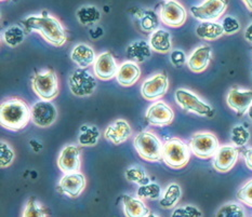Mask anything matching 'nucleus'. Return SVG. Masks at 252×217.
Here are the masks:
<instances>
[{
	"instance_id": "nucleus-2",
	"label": "nucleus",
	"mask_w": 252,
	"mask_h": 217,
	"mask_svg": "<svg viewBox=\"0 0 252 217\" xmlns=\"http://www.w3.org/2000/svg\"><path fill=\"white\" fill-rule=\"evenodd\" d=\"M32 120V108L24 101L11 99L2 102L0 109L1 126L10 131L23 130Z\"/></svg>"
},
{
	"instance_id": "nucleus-46",
	"label": "nucleus",
	"mask_w": 252,
	"mask_h": 217,
	"mask_svg": "<svg viewBox=\"0 0 252 217\" xmlns=\"http://www.w3.org/2000/svg\"><path fill=\"white\" fill-rule=\"evenodd\" d=\"M247 115H248L249 119H250V120H251V122H252V105L250 106V108H249V110H248V112H247Z\"/></svg>"
},
{
	"instance_id": "nucleus-5",
	"label": "nucleus",
	"mask_w": 252,
	"mask_h": 217,
	"mask_svg": "<svg viewBox=\"0 0 252 217\" xmlns=\"http://www.w3.org/2000/svg\"><path fill=\"white\" fill-rule=\"evenodd\" d=\"M174 99L177 104L185 111L206 118H211L215 115L211 105L201 100L193 91L180 88L174 92Z\"/></svg>"
},
{
	"instance_id": "nucleus-30",
	"label": "nucleus",
	"mask_w": 252,
	"mask_h": 217,
	"mask_svg": "<svg viewBox=\"0 0 252 217\" xmlns=\"http://www.w3.org/2000/svg\"><path fill=\"white\" fill-rule=\"evenodd\" d=\"M2 38L5 45L9 46L10 48H15L24 42L25 32L21 26L12 25L3 31Z\"/></svg>"
},
{
	"instance_id": "nucleus-32",
	"label": "nucleus",
	"mask_w": 252,
	"mask_h": 217,
	"mask_svg": "<svg viewBox=\"0 0 252 217\" xmlns=\"http://www.w3.org/2000/svg\"><path fill=\"white\" fill-rule=\"evenodd\" d=\"M250 136V131L243 124H237L231 130V140L237 148L245 147L249 143Z\"/></svg>"
},
{
	"instance_id": "nucleus-3",
	"label": "nucleus",
	"mask_w": 252,
	"mask_h": 217,
	"mask_svg": "<svg viewBox=\"0 0 252 217\" xmlns=\"http://www.w3.org/2000/svg\"><path fill=\"white\" fill-rule=\"evenodd\" d=\"M189 145L179 137H171L163 143L162 161L173 170L183 169L190 159Z\"/></svg>"
},
{
	"instance_id": "nucleus-38",
	"label": "nucleus",
	"mask_w": 252,
	"mask_h": 217,
	"mask_svg": "<svg viewBox=\"0 0 252 217\" xmlns=\"http://www.w3.org/2000/svg\"><path fill=\"white\" fill-rule=\"evenodd\" d=\"M171 217H202L201 211L191 204L182 205L175 208L171 214Z\"/></svg>"
},
{
	"instance_id": "nucleus-19",
	"label": "nucleus",
	"mask_w": 252,
	"mask_h": 217,
	"mask_svg": "<svg viewBox=\"0 0 252 217\" xmlns=\"http://www.w3.org/2000/svg\"><path fill=\"white\" fill-rule=\"evenodd\" d=\"M212 61V49L208 45H201L194 49L189 57H188V65L190 72L195 74L204 73L205 70L209 67V65Z\"/></svg>"
},
{
	"instance_id": "nucleus-37",
	"label": "nucleus",
	"mask_w": 252,
	"mask_h": 217,
	"mask_svg": "<svg viewBox=\"0 0 252 217\" xmlns=\"http://www.w3.org/2000/svg\"><path fill=\"white\" fill-rule=\"evenodd\" d=\"M14 159H15L14 149L11 147L7 142L1 140V144H0V165H1L2 169L8 167L9 165L12 164Z\"/></svg>"
},
{
	"instance_id": "nucleus-39",
	"label": "nucleus",
	"mask_w": 252,
	"mask_h": 217,
	"mask_svg": "<svg viewBox=\"0 0 252 217\" xmlns=\"http://www.w3.org/2000/svg\"><path fill=\"white\" fill-rule=\"evenodd\" d=\"M222 27L225 35H234L240 30V23L239 21L232 15H227L223 19Z\"/></svg>"
},
{
	"instance_id": "nucleus-12",
	"label": "nucleus",
	"mask_w": 252,
	"mask_h": 217,
	"mask_svg": "<svg viewBox=\"0 0 252 217\" xmlns=\"http://www.w3.org/2000/svg\"><path fill=\"white\" fill-rule=\"evenodd\" d=\"M159 18L165 25L177 28L184 25L188 19V12L177 0H168L161 5Z\"/></svg>"
},
{
	"instance_id": "nucleus-22",
	"label": "nucleus",
	"mask_w": 252,
	"mask_h": 217,
	"mask_svg": "<svg viewBox=\"0 0 252 217\" xmlns=\"http://www.w3.org/2000/svg\"><path fill=\"white\" fill-rule=\"evenodd\" d=\"M72 61L80 68H88L94 64L96 55L93 49L87 43H79L75 46L70 53Z\"/></svg>"
},
{
	"instance_id": "nucleus-4",
	"label": "nucleus",
	"mask_w": 252,
	"mask_h": 217,
	"mask_svg": "<svg viewBox=\"0 0 252 217\" xmlns=\"http://www.w3.org/2000/svg\"><path fill=\"white\" fill-rule=\"evenodd\" d=\"M133 146L142 159L149 162H158L162 159L163 144L155 133L142 131L133 139Z\"/></svg>"
},
{
	"instance_id": "nucleus-36",
	"label": "nucleus",
	"mask_w": 252,
	"mask_h": 217,
	"mask_svg": "<svg viewBox=\"0 0 252 217\" xmlns=\"http://www.w3.org/2000/svg\"><path fill=\"white\" fill-rule=\"evenodd\" d=\"M22 217H47V213L36 198H30L25 205Z\"/></svg>"
},
{
	"instance_id": "nucleus-6",
	"label": "nucleus",
	"mask_w": 252,
	"mask_h": 217,
	"mask_svg": "<svg viewBox=\"0 0 252 217\" xmlns=\"http://www.w3.org/2000/svg\"><path fill=\"white\" fill-rule=\"evenodd\" d=\"M32 88L42 101H53L60 93L58 76L53 69H48L34 75Z\"/></svg>"
},
{
	"instance_id": "nucleus-11",
	"label": "nucleus",
	"mask_w": 252,
	"mask_h": 217,
	"mask_svg": "<svg viewBox=\"0 0 252 217\" xmlns=\"http://www.w3.org/2000/svg\"><path fill=\"white\" fill-rule=\"evenodd\" d=\"M58 109L50 101H38L32 107V121L36 127L49 128L57 121Z\"/></svg>"
},
{
	"instance_id": "nucleus-45",
	"label": "nucleus",
	"mask_w": 252,
	"mask_h": 217,
	"mask_svg": "<svg viewBox=\"0 0 252 217\" xmlns=\"http://www.w3.org/2000/svg\"><path fill=\"white\" fill-rule=\"evenodd\" d=\"M242 1L245 3V5L247 7L250 12H252V0H242Z\"/></svg>"
},
{
	"instance_id": "nucleus-28",
	"label": "nucleus",
	"mask_w": 252,
	"mask_h": 217,
	"mask_svg": "<svg viewBox=\"0 0 252 217\" xmlns=\"http://www.w3.org/2000/svg\"><path fill=\"white\" fill-rule=\"evenodd\" d=\"M76 16H77V20L81 25L92 26L101 20V12L95 5L88 4L80 7L76 12Z\"/></svg>"
},
{
	"instance_id": "nucleus-17",
	"label": "nucleus",
	"mask_w": 252,
	"mask_h": 217,
	"mask_svg": "<svg viewBox=\"0 0 252 217\" xmlns=\"http://www.w3.org/2000/svg\"><path fill=\"white\" fill-rule=\"evenodd\" d=\"M119 66L111 52L101 53L93 64V72L95 77L103 81L116 78Z\"/></svg>"
},
{
	"instance_id": "nucleus-42",
	"label": "nucleus",
	"mask_w": 252,
	"mask_h": 217,
	"mask_svg": "<svg viewBox=\"0 0 252 217\" xmlns=\"http://www.w3.org/2000/svg\"><path fill=\"white\" fill-rule=\"evenodd\" d=\"M243 157L245 159V163L249 170L252 171V147H248L243 150Z\"/></svg>"
},
{
	"instance_id": "nucleus-1",
	"label": "nucleus",
	"mask_w": 252,
	"mask_h": 217,
	"mask_svg": "<svg viewBox=\"0 0 252 217\" xmlns=\"http://www.w3.org/2000/svg\"><path fill=\"white\" fill-rule=\"evenodd\" d=\"M27 31H35L48 43L54 47H63L67 40L66 31L61 22L43 11L40 16H29L23 21Z\"/></svg>"
},
{
	"instance_id": "nucleus-27",
	"label": "nucleus",
	"mask_w": 252,
	"mask_h": 217,
	"mask_svg": "<svg viewBox=\"0 0 252 217\" xmlns=\"http://www.w3.org/2000/svg\"><path fill=\"white\" fill-rule=\"evenodd\" d=\"M182 198V188L177 183H171L166 187L165 191L159 199V204L162 209H174Z\"/></svg>"
},
{
	"instance_id": "nucleus-29",
	"label": "nucleus",
	"mask_w": 252,
	"mask_h": 217,
	"mask_svg": "<svg viewBox=\"0 0 252 217\" xmlns=\"http://www.w3.org/2000/svg\"><path fill=\"white\" fill-rule=\"evenodd\" d=\"M100 137L101 133L97 127L91 126V124H84L80 128L78 143L85 147H92L98 143Z\"/></svg>"
},
{
	"instance_id": "nucleus-9",
	"label": "nucleus",
	"mask_w": 252,
	"mask_h": 217,
	"mask_svg": "<svg viewBox=\"0 0 252 217\" xmlns=\"http://www.w3.org/2000/svg\"><path fill=\"white\" fill-rule=\"evenodd\" d=\"M226 0H205L198 5L190 8V13L200 22H216L225 13Z\"/></svg>"
},
{
	"instance_id": "nucleus-35",
	"label": "nucleus",
	"mask_w": 252,
	"mask_h": 217,
	"mask_svg": "<svg viewBox=\"0 0 252 217\" xmlns=\"http://www.w3.org/2000/svg\"><path fill=\"white\" fill-rule=\"evenodd\" d=\"M136 194L140 199L158 200L162 196V189L157 183H149L146 185L140 186Z\"/></svg>"
},
{
	"instance_id": "nucleus-20",
	"label": "nucleus",
	"mask_w": 252,
	"mask_h": 217,
	"mask_svg": "<svg viewBox=\"0 0 252 217\" xmlns=\"http://www.w3.org/2000/svg\"><path fill=\"white\" fill-rule=\"evenodd\" d=\"M131 135H132V129L125 119H118L114 121L104 131V137L114 145H120L127 142Z\"/></svg>"
},
{
	"instance_id": "nucleus-24",
	"label": "nucleus",
	"mask_w": 252,
	"mask_h": 217,
	"mask_svg": "<svg viewBox=\"0 0 252 217\" xmlns=\"http://www.w3.org/2000/svg\"><path fill=\"white\" fill-rule=\"evenodd\" d=\"M123 204L126 217H146L151 213L150 209L146 207L139 197L124 194Z\"/></svg>"
},
{
	"instance_id": "nucleus-8",
	"label": "nucleus",
	"mask_w": 252,
	"mask_h": 217,
	"mask_svg": "<svg viewBox=\"0 0 252 217\" xmlns=\"http://www.w3.org/2000/svg\"><path fill=\"white\" fill-rule=\"evenodd\" d=\"M189 145L191 154L200 159L213 158L220 147V143L216 135L206 131L197 132L191 135Z\"/></svg>"
},
{
	"instance_id": "nucleus-21",
	"label": "nucleus",
	"mask_w": 252,
	"mask_h": 217,
	"mask_svg": "<svg viewBox=\"0 0 252 217\" xmlns=\"http://www.w3.org/2000/svg\"><path fill=\"white\" fill-rule=\"evenodd\" d=\"M141 77V68L138 63L132 61L124 62L119 65L118 73L116 75L117 82L123 86H131L139 81Z\"/></svg>"
},
{
	"instance_id": "nucleus-47",
	"label": "nucleus",
	"mask_w": 252,
	"mask_h": 217,
	"mask_svg": "<svg viewBox=\"0 0 252 217\" xmlns=\"http://www.w3.org/2000/svg\"><path fill=\"white\" fill-rule=\"evenodd\" d=\"M146 217H160V216H158V215L155 214V213H150Z\"/></svg>"
},
{
	"instance_id": "nucleus-13",
	"label": "nucleus",
	"mask_w": 252,
	"mask_h": 217,
	"mask_svg": "<svg viewBox=\"0 0 252 217\" xmlns=\"http://www.w3.org/2000/svg\"><path fill=\"white\" fill-rule=\"evenodd\" d=\"M239 157V150L233 144H225L219 147L218 151L213 157V167L221 173L231 171L236 164Z\"/></svg>"
},
{
	"instance_id": "nucleus-16",
	"label": "nucleus",
	"mask_w": 252,
	"mask_h": 217,
	"mask_svg": "<svg viewBox=\"0 0 252 217\" xmlns=\"http://www.w3.org/2000/svg\"><path fill=\"white\" fill-rule=\"evenodd\" d=\"M87 185L86 177L80 172L64 174L59 183L58 190L69 198H77L85 190Z\"/></svg>"
},
{
	"instance_id": "nucleus-7",
	"label": "nucleus",
	"mask_w": 252,
	"mask_h": 217,
	"mask_svg": "<svg viewBox=\"0 0 252 217\" xmlns=\"http://www.w3.org/2000/svg\"><path fill=\"white\" fill-rule=\"evenodd\" d=\"M69 90L75 96L85 97L90 96L97 86V82L93 76L87 68H76L70 73L68 77Z\"/></svg>"
},
{
	"instance_id": "nucleus-44",
	"label": "nucleus",
	"mask_w": 252,
	"mask_h": 217,
	"mask_svg": "<svg viewBox=\"0 0 252 217\" xmlns=\"http://www.w3.org/2000/svg\"><path fill=\"white\" fill-rule=\"evenodd\" d=\"M244 37H245L246 40H247L249 43H251V45H252V23L247 26V28H246V30H245Z\"/></svg>"
},
{
	"instance_id": "nucleus-41",
	"label": "nucleus",
	"mask_w": 252,
	"mask_h": 217,
	"mask_svg": "<svg viewBox=\"0 0 252 217\" xmlns=\"http://www.w3.org/2000/svg\"><path fill=\"white\" fill-rule=\"evenodd\" d=\"M170 62L174 67H182L183 65L188 63V56L184 51L182 50H172L171 54H170Z\"/></svg>"
},
{
	"instance_id": "nucleus-43",
	"label": "nucleus",
	"mask_w": 252,
	"mask_h": 217,
	"mask_svg": "<svg viewBox=\"0 0 252 217\" xmlns=\"http://www.w3.org/2000/svg\"><path fill=\"white\" fill-rule=\"evenodd\" d=\"M104 34L103 31V28H101V27H94L93 29H90V37L92 38V39H98V38L102 37Z\"/></svg>"
},
{
	"instance_id": "nucleus-23",
	"label": "nucleus",
	"mask_w": 252,
	"mask_h": 217,
	"mask_svg": "<svg viewBox=\"0 0 252 217\" xmlns=\"http://www.w3.org/2000/svg\"><path fill=\"white\" fill-rule=\"evenodd\" d=\"M129 61L134 63H144L152 56V48L150 42L145 40H136L131 42L126 51Z\"/></svg>"
},
{
	"instance_id": "nucleus-40",
	"label": "nucleus",
	"mask_w": 252,
	"mask_h": 217,
	"mask_svg": "<svg viewBox=\"0 0 252 217\" xmlns=\"http://www.w3.org/2000/svg\"><path fill=\"white\" fill-rule=\"evenodd\" d=\"M237 199L242 203L252 208V180L248 181L237 191Z\"/></svg>"
},
{
	"instance_id": "nucleus-34",
	"label": "nucleus",
	"mask_w": 252,
	"mask_h": 217,
	"mask_svg": "<svg viewBox=\"0 0 252 217\" xmlns=\"http://www.w3.org/2000/svg\"><path fill=\"white\" fill-rule=\"evenodd\" d=\"M216 217H247V213L243 204L227 202L218 210Z\"/></svg>"
},
{
	"instance_id": "nucleus-31",
	"label": "nucleus",
	"mask_w": 252,
	"mask_h": 217,
	"mask_svg": "<svg viewBox=\"0 0 252 217\" xmlns=\"http://www.w3.org/2000/svg\"><path fill=\"white\" fill-rule=\"evenodd\" d=\"M140 19V27L144 32H153L157 29L159 20L157 14L152 10H141Z\"/></svg>"
},
{
	"instance_id": "nucleus-26",
	"label": "nucleus",
	"mask_w": 252,
	"mask_h": 217,
	"mask_svg": "<svg viewBox=\"0 0 252 217\" xmlns=\"http://www.w3.org/2000/svg\"><path fill=\"white\" fill-rule=\"evenodd\" d=\"M196 35L201 40L215 41L224 35L222 24L217 22H201L196 27Z\"/></svg>"
},
{
	"instance_id": "nucleus-48",
	"label": "nucleus",
	"mask_w": 252,
	"mask_h": 217,
	"mask_svg": "<svg viewBox=\"0 0 252 217\" xmlns=\"http://www.w3.org/2000/svg\"><path fill=\"white\" fill-rule=\"evenodd\" d=\"M1 1H4V0H1Z\"/></svg>"
},
{
	"instance_id": "nucleus-49",
	"label": "nucleus",
	"mask_w": 252,
	"mask_h": 217,
	"mask_svg": "<svg viewBox=\"0 0 252 217\" xmlns=\"http://www.w3.org/2000/svg\"><path fill=\"white\" fill-rule=\"evenodd\" d=\"M167 1H168V0H167Z\"/></svg>"
},
{
	"instance_id": "nucleus-10",
	"label": "nucleus",
	"mask_w": 252,
	"mask_h": 217,
	"mask_svg": "<svg viewBox=\"0 0 252 217\" xmlns=\"http://www.w3.org/2000/svg\"><path fill=\"white\" fill-rule=\"evenodd\" d=\"M169 90V79L166 73H158L144 80L141 86V94L146 101H158Z\"/></svg>"
},
{
	"instance_id": "nucleus-15",
	"label": "nucleus",
	"mask_w": 252,
	"mask_h": 217,
	"mask_svg": "<svg viewBox=\"0 0 252 217\" xmlns=\"http://www.w3.org/2000/svg\"><path fill=\"white\" fill-rule=\"evenodd\" d=\"M226 104L237 115H246L252 105V90L233 86L226 95Z\"/></svg>"
},
{
	"instance_id": "nucleus-18",
	"label": "nucleus",
	"mask_w": 252,
	"mask_h": 217,
	"mask_svg": "<svg viewBox=\"0 0 252 217\" xmlns=\"http://www.w3.org/2000/svg\"><path fill=\"white\" fill-rule=\"evenodd\" d=\"M80 149L76 145H68L64 147L58 158V166L64 174L79 172L81 167Z\"/></svg>"
},
{
	"instance_id": "nucleus-33",
	"label": "nucleus",
	"mask_w": 252,
	"mask_h": 217,
	"mask_svg": "<svg viewBox=\"0 0 252 217\" xmlns=\"http://www.w3.org/2000/svg\"><path fill=\"white\" fill-rule=\"evenodd\" d=\"M125 176L127 178V181L138 184L139 186H143V185H146V184L151 183L150 178L147 176L146 172L144 170V167L138 164L130 166L129 169L126 170Z\"/></svg>"
},
{
	"instance_id": "nucleus-25",
	"label": "nucleus",
	"mask_w": 252,
	"mask_h": 217,
	"mask_svg": "<svg viewBox=\"0 0 252 217\" xmlns=\"http://www.w3.org/2000/svg\"><path fill=\"white\" fill-rule=\"evenodd\" d=\"M150 46L157 53H168L172 51V37L165 29H156L150 37Z\"/></svg>"
},
{
	"instance_id": "nucleus-14",
	"label": "nucleus",
	"mask_w": 252,
	"mask_h": 217,
	"mask_svg": "<svg viewBox=\"0 0 252 217\" xmlns=\"http://www.w3.org/2000/svg\"><path fill=\"white\" fill-rule=\"evenodd\" d=\"M146 120L154 127H167L174 120V111L166 102L157 101L146 111Z\"/></svg>"
}]
</instances>
